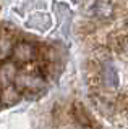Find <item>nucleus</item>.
<instances>
[{"label":"nucleus","instance_id":"2","mask_svg":"<svg viewBox=\"0 0 128 129\" xmlns=\"http://www.w3.org/2000/svg\"><path fill=\"white\" fill-rule=\"evenodd\" d=\"M15 56H16V60H19V61H29L34 56V48L29 44H19L15 48Z\"/></svg>","mask_w":128,"mask_h":129},{"label":"nucleus","instance_id":"4","mask_svg":"<svg viewBox=\"0 0 128 129\" xmlns=\"http://www.w3.org/2000/svg\"><path fill=\"white\" fill-rule=\"evenodd\" d=\"M7 50H8V42L3 39H0V56H3L7 53Z\"/></svg>","mask_w":128,"mask_h":129},{"label":"nucleus","instance_id":"1","mask_svg":"<svg viewBox=\"0 0 128 129\" xmlns=\"http://www.w3.org/2000/svg\"><path fill=\"white\" fill-rule=\"evenodd\" d=\"M114 11V5H112V0H96L94 3V13L99 18H109Z\"/></svg>","mask_w":128,"mask_h":129},{"label":"nucleus","instance_id":"3","mask_svg":"<svg viewBox=\"0 0 128 129\" xmlns=\"http://www.w3.org/2000/svg\"><path fill=\"white\" fill-rule=\"evenodd\" d=\"M104 78H105V84L110 87H117L118 84V76H117V71L112 64H107L105 66V73H104Z\"/></svg>","mask_w":128,"mask_h":129}]
</instances>
